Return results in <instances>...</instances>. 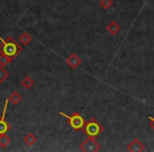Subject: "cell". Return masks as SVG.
I'll return each mask as SVG.
<instances>
[{"mask_svg": "<svg viewBox=\"0 0 154 152\" xmlns=\"http://www.w3.org/2000/svg\"><path fill=\"white\" fill-rule=\"evenodd\" d=\"M37 141V137L33 133H26L23 137V143L28 146H33Z\"/></svg>", "mask_w": 154, "mask_h": 152, "instance_id": "obj_11", "label": "cell"}, {"mask_svg": "<svg viewBox=\"0 0 154 152\" xmlns=\"http://www.w3.org/2000/svg\"><path fill=\"white\" fill-rule=\"evenodd\" d=\"M34 85H35V82L33 80L32 77H30V76H26V77H23L21 79V86L23 87L24 89H26V90L32 89Z\"/></svg>", "mask_w": 154, "mask_h": 152, "instance_id": "obj_9", "label": "cell"}, {"mask_svg": "<svg viewBox=\"0 0 154 152\" xmlns=\"http://www.w3.org/2000/svg\"><path fill=\"white\" fill-rule=\"evenodd\" d=\"M149 125H150V127H151L152 129L154 130V116H149Z\"/></svg>", "mask_w": 154, "mask_h": 152, "instance_id": "obj_17", "label": "cell"}, {"mask_svg": "<svg viewBox=\"0 0 154 152\" xmlns=\"http://www.w3.org/2000/svg\"><path fill=\"white\" fill-rule=\"evenodd\" d=\"M11 143H12L11 138L5 133L0 134V147L2 148V149H5L7 147H9L11 145Z\"/></svg>", "mask_w": 154, "mask_h": 152, "instance_id": "obj_12", "label": "cell"}, {"mask_svg": "<svg viewBox=\"0 0 154 152\" xmlns=\"http://www.w3.org/2000/svg\"><path fill=\"white\" fill-rule=\"evenodd\" d=\"M113 0H100L99 1V5L103 8V10H109L110 8L113 5Z\"/></svg>", "mask_w": 154, "mask_h": 152, "instance_id": "obj_16", "label": "cell"}, {"mask_svg": "<svg viewBox=\"0 0 154 152\" xmlns=\"http://www.w3.org/2000/svg\"><path fill=\"white\" fill-rule=\"evenodd\" d=\"M9 98L5 101V106H3V111L2 114L0 116V134H3V133H7L8 131L11 130V126L9 125V123L5 120V114H7L8 106H9Z\"/></svg>", "mask_w": 154, "mask_h": 152, "instance_id": "obj_5", "label": "cell"}, {"mask_svg": "<svg viewBox=\"0 0 154 152\" xmlns=\"http://www.w3.org/2000/svg\"><path fill=\"white\" fill-rule=\"evenodd\" d=\"M145 149H146L145 145L137 138L133 139L128 145V147H127V150L131 152H143V151H145Z\"/></svg>", "mask_w": 154, "mask_h": 152, "instance_id": "obj_6", "label": "cell"}, {"mask_svg": "<svg viewBox=\"0 0 154 152\" xmlns=\"http://www.w3.org/2000/svg\"><path fill=\"white\" fill-rule=\"evenodd\" d=\"M58 114L63 116V117L68 120L69 126L74 131L82 130L85 124H86V119L84 118V116L80 113H78V112H74V113L71 114V115H68V114L63 113L62 111H58Z\"/></svg>", "mask_w": 154, "mask_h": 152, "instance_id": "obj_2", "label": "cell"}, {"mask_svg": "<svg viewBox=\"0 0 154 152\" xmlns=\"http://www.w3.org/2000/svg\"><path fill=\"white\" fill-rule=\"evenodd\" d=\"M12 61H13V58L9 57V56L5 55V54H0V66L5 67Z\"/></svg>", "mask_w": 154, "mask_h": 152, "instance_id": "obj_15", "label": "cell"}, {"mask_svg": "<svg viewBox=\"0 0 154 152\" xmlns=\"http://www.w3.org/2000/svg\"><path fill=\"white\" fill-rule=\"evenodd\" d=\"M122 30V26L117 23L116 21H111L107 26V31L111 35H116L119 33V31Z\"/></svg>", "mask_w": 154, "mask_h": 152, "instance_id": "obj_8", "label": "cell"}, {"mask_svg": "<svg viewBox=\"0 0 154 152\" xmlns=\"http://www.w3.org/2000/svg\"><path fill=\"white\" fill-rule=\"evenodd\" d=\"M10 73L8 72V70L3 66H0V85L3 84L5 80L9 78Z\"/></svg>", "mask_w": 154, "mask_h": 152, "instance_id": "obj_14", "label": "cell"}, {"mask_svg": "<svg viewBox=\"0 0 154 152\" xmlns=\"http://www.w3.org/2000/svg\"><path fill=\"white\" fill-rule=\"evenodd\" d=\"M9 101H11L13 105H18L19 103H21L22 96H21V94H19V93L17 92V91H14V92L10 95Z\"/></svg>", "mask_w": 154, "mask_h": 152, "instance_id": "obj_13", "label": "cell"}, {"mask_svg": "<svg viewBox=\"0 0 154 152\" xmlns=\"http://www.w3.org/2000/svg\"><path fill=\"white\" fill-rule=\"evenodd\" d=\"M66 64L71 69H76L82 64V58L75 53H72L68 58H66Z\"/></svg>", "mask_w": 154, "mask_h": 152, "instance_id": "obj_7", "label": "cell"}, {"mask_svg": "<svg viewBox=\"0 0 154 152\" xmlns=\"http://www.w3.org/2000/svg\"><path fill=\"white\" fill-rule=\"evenodd\" d=\"M79 149L84 152H97L101 149V146L97 143L94 137H89L85 141H82L79 146Z\"/></svg>", "mask_w": 154, "mask_h": 152, "instance_id": "obj_4", "label": "cell"}, {"mask_svg": "<svg viewBox=\"0 0 154 152\" xmlns=\"http://www.w3.org/2000/svg\"><path fill=\"white\" fill-rule=\"evenodd\" d=\"M84 133L89 137H98L101 133L105 131V128L99 124V122L95 118H90L88 122L85 124L84 128H82Z\"/></svg>", "mask_w": 154, "mask_h": 152, "instance_id": "obj_3", "label": "cell"}, {"mask_svg": "<svg viewBox=\"0 0 154 152\" xmlns=\"http://www.w3.org/2000/svg\"><path fill=\"white\" fill-rule=\"evenodd\" d=\"M33 41V37L31 36L29 33H22L21 35L19 36V42L21 43L22 45H30L31 42Z\"/></svg>", "mask_w": 154, "mask_h": 152, "instance_id": "obj_10", "label": "cell"}, {"mask_svg": "<svg viewBox=\"0 0 154 152\" xmlns=\"http://www.w3.org/2000/svg\"><path fill=\"white\" fill-rule=\"evenodd\" d=\"M21 51V45L18 43L13 36H8L7 38L0 39V54H5L14 59Z\"/></svg>", "mask_w": 154, "mask_h": 152, "instance_id": "obj_1", "label": "cell"}]
</instances>
